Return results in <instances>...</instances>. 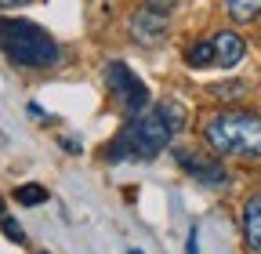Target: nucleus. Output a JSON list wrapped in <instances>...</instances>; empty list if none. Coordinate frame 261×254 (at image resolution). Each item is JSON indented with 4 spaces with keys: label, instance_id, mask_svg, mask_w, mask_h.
I'll return each instance as SVG.
<instances>
[{
    "label": "nucleus",
    "instance_id": "nucleus-10",
    "mask_svg": "<svg viewBox=\"0 0 261 254\" xmlns=\"http://www.w3.org/2000/svg\"><path fill=\"white\" fill-rule=\"evenodd\" d=\"M225 8H228V15H232L236 22H254L257 15H261V0H225Z\"/></svg>",
    "mask_w": 261,
    "mask_h": 254
},
{
    "label": "nucleus",
    "instance_id": "nucleus-9",
    "mask_svg": "<svg viewBox=\"0 0 261 254\" xmlns=\"http://www.w3.org/2000/svg\"><path fill=\"white\" fill-rule=\"evenodd\" d=\"M185 62H189L192 69L214 66V40H196V44H189V51H185Z\"/></svg>",
    "mask_w": 261,
    "mask_h": 254
},
{
    "label": "nucleus",
    "instance_id": "nucleus-14",
    "mask_svg": "<svg viewBox=\"0 0 261 254\" xmlns=\"http://www.w3.org/2000/svg\"><path fill=\"white\" fill-rule=\"evenodd\" d=\"M145 4H149V8H156V11H167V15H171V8L178 4V0H145Z\"/></svg>",
    "mask_w": 261,
    "mask_h": 254
},
{
    "label": "nucleus",
    "instance_id": "nucleus-12",
    "mask_svg": "<svg viewBox=\"0 0 261 254\" xmlns=\"http://www.w3.org/2000/svg\"><path fill=\"white\" fill-rule=\"evenodd\" d=\"M0 229H4V236H8L11 243H25V233H22V225H18V221H15L11 214L0 218Z\"/></svg>",
    "mask_w": 261,
    "mask_h": 254
},
{
    "label": "nucleus",
    "instance_id": "nucleus-11",
    "mask_svg": "<svg viewBox=\"0 0 261 254\" xmlns=\"http://www.w3.org/2000/svg\"><path fill=\"white\" fill-rule=\"evenodd\" d=\"M15 200H18L22 207H40V204H47V189L37 185V182H25V185L15 189Z\"/></svg>",
    "mask_w": 261,
    "mask_h": 254
},
{
    "label": "nucleus",
    "instance_id": "nucleus-8",
    "mask_svg": "<svg viewBox=\"0 0 261 254\" xmlns=\"http://www.w3.org/2000/svg\"><path fill=\"white\" fill-rule=\"evenodd\" d=\"M243 236H247L250 250L261 254V193H254L243 207Z\"/></svg>",
    "mask_w": 261,
    "mask_h": 254
},
{
    "label": "nucleus",
    "instance_id": "nucleus-18",
    "mask_svg": "<svg viewBox=\"0 0 261 254\" xmlns=\"http://www.w3.org/2000/svg\"><path fill=\"white\" fill-rule=\"evenodd\" d=\"M130 254H142V250H130Z\"/></svg>",
    "mask_w": 261,
    "mask_h": 254
},
{
    "label": "nucleus",
    "instance_id": "nucleus-3",
    "mask_svg": "<svg viewBox=\"0 0 261 254\" xmlns=\"http://www.w3.org/2000/svg\"><path fill=\"white\" fill-rule=\"evenodd\" d=\"M203 135L218 156H247V160L261 156V116L257 113L225 109L207 120Z\"/></svg>",
    "mask_w": 261,
    "mask_h": 254
},
{
    "label": "nucleus",
    "instance_id": "nucleus-15",
    "mask_svg": "<svg viewBox=\"0 0 261 254\" xmlns=\"http://www.w3.org/2000/svg\"><path fill=\"white\" fill-rule=\"evenodd\" d=\"M185 254H200V247H196V225L189 229V243H185Z\"/></svg>",
    "mask_w": 261,
    "mask_h": 254
},
{
    "label": "nucleus",
    "instance_id": "nucleus-6",
    "mask_svg": "<svg viewBox=\"0 0 261 254\" xmlns=\"http://www.w3.org/2000/svg\"><path fill=\"white\" fill-rule=\"evenodd\" d=\"M243 55H247V44H243L240 33H228V29H225V33L214 37V66L232 69V66L243 62Z\"/></svg>",
    "mask_w": 261,
    "mask_h": 254
},
{
    "label": "nucleus",
    "instance_id": "nucleus-5",
    "mask_svg": "<svg viewBox=\"0 0 261 254\" xmlns=\"http://www.w3.org/2000/svg\"><path fill=\"white\" fill-rule=\"evenodd\" d=\"M130 29H135V37L142 40V44H160L163 37H167V11H156V8H142L138 15H135V22H130Z\"/></svg>",
    "mask_w": 261,
    "mask_h": 254
},
{
    "label": "nucleus",
    "instance_id": "nucleus-2",
    "mask_svg": "<svg viewBox=\"0 0 261 254\" xmlns=\"http://www.w3.org/2000/svg\"><path fill=\"white\" fill-rule=\"evenodd\" d=\"M0 51L11 66H22V69H47L58 62V44L51 40V33L25 18L0 22Z\"/></svg>",
    "mask_w": 261,
    "mask_h": 254
},
{
    "label": "nucleus",
    "instance_id": "nucleus-16",
    "mask_svg": "<svg viewBox=\"0 0 261 254\" xmlns=\"http://www.w3.org/2000/svg\"><path fill=\"white\" fill-rule=\"evenodd\" d=\"M25 4H33V0H0V8H25Z\"/></svg>",
    "mask_w": 261,
    "mask_h": 254
},
{
    "label": "nucleus",
    "instance_id": "nucleus-1",
    "mask_svg": "<svg viewBox=\"0 0 261 254\" xmlns=\"http://www.w3.org/2000/svg\"><path fill=\"white\" fill-rule=\"evenodd\" d=\"M181 127H185V109L178 102H163L156 109H145L102 149V160L106 164H145V160H156Z\"/></svg>",
    "mask_w": 261,
    "mask_h": 254
},
{
    "label": "nucleus",
    "instance_id": "nucleus-17",
    "mask_svg": "<svg viewBox=\"0 0 261 254\" xmlns=\"http://www.w3.org/2000/svg\"><path fill=\"white\" fill-rule=\"evenodd\" d=\"M4 214H8V211H4V196H0V218H4Z\"/></svg>",
    "mask_w": 261,
    "mask_h": 254
},
{
    "label": "nucleus",
    "instance_id": "nucleus-7",
    "mask_svg": "<svg viewBox=\"0 0 261 254\" xmlns=\"http://www.w3.org/2000/svg\"><path fill=\"white\" fill-rule=\"evenodd\" d=\"M181 167H185L196 182H203V185H211V189H221V185L228 182V171H225V164H218V160H192V156H181Z\"/></svg>",
    "mask_w": 261,
    "mask_h": 254
},
{
    "label": "nucleus",
    "instance_id": "nucleus-13",
    "mask_svg": "<svg viewBox=\"0 0 261 254\" xmlns=\"http://www.w3.org/2000/svg\"><path fill=\"white\" fill-rule=\"evenodd\" d=\"M243 91H247V84H214V87H211V94H214V98H221V102L236 98V94H243Z\"/></svg>",
    "mask_w": 261,
    "mask_h": 254
},
{
    "label": "nucleus",
    "instance_id": "nucleus-4",
    "mask_svg": "<svg viewBox=\"0 0 261 254\" xmlns=\"http://www.w3.org/2000/svg\"><path fill=\"white\" fill-rule=\"evenodd\" d=\"M106 84H109V91H113V98L127 109V113H145V106H149V87L130 73L123 62H109L106 66Z\"/></svg>",
    "mask_w": 261,
    "mask_h": 254
}]
</instances>
